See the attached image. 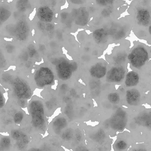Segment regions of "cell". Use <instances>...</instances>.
<instances>
[{"mask_svg":"<svg viewBox=\"0 0 151 151\" xmlns=\"http://www.w3.org/2000/svg\"><path fill=\"white\" fill-rule=\"evenodd\" d=\"M89 6H68L67 8L70 11L74 24L77 28L88 27L91 19L94 16L90 9Z\"/></svg>","mask_w":151,"mask_h":151,"instance_id":"2","label":"cell"},{"mask_svg":"<svg viewBox=\"0 0 151 151\" xmlns=\"http://www.w3.org/2000/svg\"><path fill=\"white\" fill-rule=\"evenodd\" d=\"M14 33L16 35V37H19V34L21 37V35L22 37L24 35L25 36V35H27V33L29 31V28L27 23L23 21H20L18 22L15 25V28L13 29Z\"/></svg>","mask_w":151,"mask_h":151,"instance_id":"16","label":"cell"},{"mask_svg":"<svg viewBox=\"0 0 151 151\" xmlns=\"http://www.w3.org/2000/svg\"><path fill=\"white\" fill-rule=\"evenodd\" d=\"M56 68L58 77L63 80L70 78L73 72L71 63L65 60H60Z\"/></svg>","mask_w":151,"mask_h":151,"instance_id":"8","label":"cell"},{"mask_svg":"<svg viewBox=\"0 0 151 151\" xmlns=\"http://www.w3.org/2000/svg\"><path fill=\"white\" fill-rule=\"evenodd\" d=\"M107 98L109 100L114 104H116L118 103L120 99L119 95L116 93H109L108 95Z\"/></svg>","mask_w":151,"mask_h":151,"instance_id":"22","label":"cell"},{"mask_svg":"<svg viewBox=\"0 0 151 151\" xmlns=\"http://www.w3.org/2000/svg\"><path fill=\"white\" fill-rule=\"evenodd\" d=\"M108 35V33L106 29L103 27L95 30L92 33L94 40L98 43L103 41Z\"/></svg>","mask_w":151,"mask_h":151,"instance_id":"17","label":"cell"},{"mask_svg":"<svg viewBox=\"0 0 151 151\" xmlns=\"http://www.w3.org/2000/svg\"><path fill=\"white\" fill-rule=\"evenodd\" d=\"M66 125L67 121L63 117H59L56 119L52 123V129L55 133L58 134Z\"/></svg>","mask_w":151,"mask_h":151,"instance_id":"18","label":"cell"},{"mask_svg":"<svg viewBox=\"0 0 151 151\" xmlns=\"http://www.w3.org/2000/svg\"><path fill=\"white\" fill-rule=\"evenodd\" d=\"M11 14V12L6 8L4 7L0 8V21L4 22L6 20Z\"/></svg>","mask_w":151,"mask_h":151,"instance_id":"20","label":"cell"},{"mask_svg":"<svg viewBox=\"0 0 151 151\" xmlns=\"http://www.w3.org/2000/svg\"><path fill=\"white\" fill-rule=\"evenodd\" d=\"M129 0V1H131V0L132 1L133 0Z\"/></svg>","mask_w":151,"mask_h":151,"instance_id":"32","label":"cell"},{"mask_svg":"<svg viewBox=\"0 0 151 151\" xmlns=\"http://www.w3.org/2000/svg\"><path fill=\"white\" fill-rule=\"evenodd\" d=\"M18 101L19 104L21 106H24L26 103L25 102V99H19V100Z\"/></svg>","mask_w":151,"mask_h":151,"instance_id":"29","label":"cell"},{"mask_svg":"<svg viewBox=\"0 0 151 151\" xmlns=\"http://www.w3.org/2000/svg\"><path fill=\"white\" fill-rule=\"evenodd\" d=\"M89 50V48L88 47H86L85 48V50L86 51H88Z\"/></svg>","mask_w":151,"mask_h":151,"instance_id":"31","label":"cell"},{"mask_svg":"<svg viewBox=\"0 0 151 151\" xmlns=\"http://www.w3.org/2000/svg\"><path fill=\"white\" fill-rule=\"evenodd\" d=\"M68 6H89L93 4L90 0H66Z\"/></svg>","mask_w":151,"mask_h":151,"instance_id":"19","label":"cell"},{"mask_svg":"<svg viewBox=\"0 0 151 151\" xmlns=\"http://www.w3.org/2000/svg\"><path fill=\"white\" fill-rule=\"evenodd\" d=\"M99 10L105 8L119 9L129 5L124 0H90Z\"/></svg>","mask_w":151,"mask_h":151,"instance_id":"6","label":"cell"},{"mask_svg":"<svg viewBox=\"0 0 151 151\" xmlns=\"http://www.w3.org/2000/svg\"><path fill=\"white\" fill-rule=\"evenodd\" d=\"M37 16L41 21L46 22H51L53 18L52 10L47 6H41L37 10Z\"/></svg>","mask_w":151,"mask_h":151,"instance_id":"12","label":"cell"},{"mask_svg":"<svg viewBox=\"0 0 151 151\" xmlns=\"http://www.w3.org/2000/svg\"><path fill=\"white\" fill-rule=\"evenodd\" d=\"M72 135V131L70 129H68L63 132L62 134V137L63 139L68 140L71 139Z\"/></svg>","mask_w":151,"mask_h":151,"instance_id":"25","label":"cell"},{"mask_svg":"<svg viewBox=\"0 0 151 151\" xmlns=\"http://www.w3.org/2000/svg\"><path fill=\"white\" fill-rule=\"evenodd\" d=\"M127 143L122 140L118 141L115 144L116 148L119 150H124L127 148Z\"/></svg>","mask_w":151,"mask_h":151,"instance_id":"26","label":"cell"},{"mask_svg":"<svg viewBox=\"0 0 151 151\" xmlns=\"http://www.w3.org/2000/svg\"><path fill=\"white\" fill-rule=\"evenodd\" d=\"M24 116V114L21 111H18L16 113L13 117L14 122L16 124L20 123L23 119Z\"/></svg>","mask_w":151,"mask_h":151,"instance_id":"24","label":"cell"},{"mask_svg":"<svg viewBox=\"0 0 151 151\" xmlns=\"http://www.w3.org/2000/svg\"><path fill=\"white\" fill-rule=\"evenodd\" d=\"M35 79L37 86L43 87L53 83L54 75L52 72L48 68H42L36 72Z\"/></svg>","mask_w":151,"mask_h":151,"instance_id":"5","label":"cell"},{"mask_svg":"<svg viewBox=\"0 0 151 151\" xmlns=\"http://www.w3.org/2000/svg\"><path fill=\"white\" fill-rule=\"evenodd\" d=\"M139 79V76L137 72L134 71H130L126 75L125 84L128 87L135 86L138 84Z\"/></svg>","mask_w":151,"mask_h":151,"instance_id":"15","label":"cell"},{"mask_svg":"<svg viewBox=\"0 0 151 151\" xmlns=\"http://www.w3.org/2000/svg\"><path fill=\"white\" fill-rule=\"evenodd\" d=\"M11 136L15 142L17 147L20 149H24L29 143V140L27 135L20 130H12L11 132Z\"/></svg>","mask_w":151,"mask_h":151,"instance_id":"10","label":"cell"},{"mask_svg":"<svg viewBox=\"0 0 151 151\" xmlns=\"http://www.w3.org/2000/svg\"><path fill=\"white\" fill-rule=\"evenodd\" d=\"M11 145V141L9 137H3L1 139L0 147L3 149L9 148Z\"/></svg>","mask_w":151,"mask_h":151,"instance_id":"21","label":"cell"},{"mask_svg":"<svg viewBox=\"0 0 151 151\" xmlns=\"http://www.w3.org/2000/svg\"><path fill=\"white\" fill-rule=\"evenodd\" d=\"M127 11L133 19V28L148 30L151 25V0H133Z\"/></svg>","mask_w":151,"mask_h":151,"instance_id":"1","label":"cell"},{"mask_svg":"<svg viewBox=\"0 0 151 151\" xmlns=\"http://www.w3.org/2000/svg\"><path fill=\"white\" fill-rule=\"evenodd\" d=\"M28 110L31 116L33 126L37 129H42L45 121L42 102L38 99H33L29 103Z\"/></svg>","mask_w":151,"mask_h":151,"instance_id":"3","label":"cell"},{"mask_svg":"<svg viewBox=\"0 0 151 151\" xmlns=\"http://www.w3.org/2000/svg\"><path fill=\"white\" fill-rule=\"evenodd\" d=\"M126 98L128 104L132 106H137L140 102V94L137 89H129L126 92Z\"/></svg>","mask_w":151,"mask_h":151,"instance_id":"14","label":"cell"},{"mask_svg":"<svg viewBox=\"0 0 151 151\" xmlns=\"http://www.w3.org/2000/svg\"><path fill=\"white\" fill-rule=\"evenodd\" d=\"M147 31L151 35V25L149 27Z\"/></svg>","mask_w":151,"mask_h":151,"instance_id":"30","label":"cell"},{"mask_svg":"<svg viewBox=\"0 0 151 151\" xmlns=\"http://www.w3.org/2000/svg\"><path fill=\"white\" fill-rule=\"evenodd\" d=\"M124 55L123 54H119L114 58V61L117 64H120L124 61L125 58Z\"/></svg>","mask_w":151,"mask_h":151,"instance_id":"27","label":"cell"},{"mask_svg":"<svg viewBox=\"0 0 151 151\" xmlns=\"http://www.w3.org/2000/svg\"><path fill=\"white\" fill-rule=\"evenodd\" d=\"M128 58L133 67L139 68L145 64L148 59V55L147 51L143 47L138 46L132 50Z\"/></svg>","mask_w":151,"mask_h":151,"instance_id":"4","label":"cell"},{"mask_svg":"<svg viewBox=\"0 0 151 151\" xmlns=\"http://www.w3.org/2000/svg\"><path fill=\"white\" fill-rule=\"evenodd\" d=\"M106 65L102 63H99L95 64L91 68L89 72L93 77L100 78L104 77L107 73Z\"/></svg>","mask_w":151,"mask_h":151,"instance_id":"13","label":"cell"},{"mask_svg":"<svg viewBox=\"0 0 151 151\" xmlns=\"http://www.w3.org/2000/svg\"><path fill=\"white\" fill-rule=\"evenodd\" d=\"M28 2V0H18L16 4L17 8L20 11H25L27 7Z\"/></svg>","mask_w":151,"mask_h":151,"instance_id":"23","label":"cell"},{"mask_svg":"<svg viewBox=\"0 0 151 151\" xmlns=\"http://www.w3.org/2000/svg\"><path fill=\"white\" fill-rule=\"evenodd\" d=\"M4 101L3 95L1 92H0V107L1 109L4 105Z\"/></svg>","mask_w":151,"mask_h":151,"instance_id":"28","label":"cell"},{"mask_svg":"<svg viewBox=\"0 0 151 151\" xmlns=\"http://www.w3.org/2000/svg\"><path fill=\"white\" fill-rule=\"evenodd\" d=\"M13 88L14 93L19 99H27L30 97L31 89L24 81L17 79L14 83Z\"/></svg>","mask_w":151,"mask_h":151,"instance_id":"7","label":"cell"},{"mask_svg":"<svg viewBox=\"0 0 151 151\" xmlns=\"http://www.w3.org/2000/svg\"><path fill=\"white\" fill-rule=\"evenodd\" d=\"M126 121L125 113L123 111L119 110L112 118L111 125L114 129L121 130L125 127Z\"/></svg>","mask_w":151,"mask_h":151,"instance_id":"11","label":"cell"},{"mask_svg":"<svg viewBox=\"0 0 151 151\" xmlns=\"http://www.w3.org/2000/svg\"><path fill=\"white\" fill-rule=\"evenodd\" d=\"M125 71L121 66H115L111 68L106 74L107 80L111 82L119 83L124 79Z\"/></svg>","mask_w":151,"mask_h":151,"instance_id":"9","label":"cell"}]
</instances>
